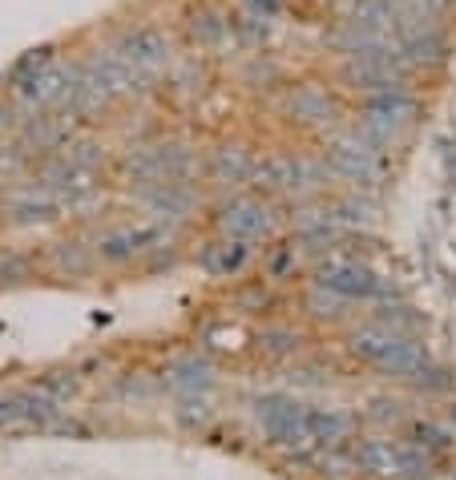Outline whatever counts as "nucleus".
<instances>
[{
  "instance_id": "obj_4",
  "label": "nucleus",
  "mask_w": 456,
  "mask_h": 480,
  "mask_svg": "<svg viewBox=\"0 0 456 480\" xmlns=\"http://www.w3.org/2000/svg\"><path fill=\"white\" fill-rule=\"evenodd\" d=\"M319 283L331 287V290H339V295H347V299H367V295L380 290V283H376L363 266H343V263L327 266V270L319 275Z\"/></svg>"
},
{
  "instance_id": "obj_2",
  "label": "nucleus",
  "mask_w": 456,
  "mask_h": 480,
  "mask_svg": "<svg viewBox=\"0 0 456 480\" xmlns=\"http://www.w3.org/2000/svg\"><path fill=\"white\" fill-rule=\"evenodd\" d=\"M356 351H360L363 360H372L376 367H384L392 376H404V380H420V384H424V376H436L428 356H424L416 343H404V339H396V335L360 331V335H356Z\"/></svg>"
},
{
  "instance_id": "obj_3",
  "label": "nucleus",
  "mask_w": 456,
  "mask_h": 480,
  "mask_svg": "<svg viewBox=\"0 0 456 480\" xmlns=\"http://www.w3.org/2000/svg\"><path fill=\"white\" fill-rule=\"evenodd\" d=\"M356 460L367 472H380V477H420V472H428V460L416 456L412 448L392 444V440H367V444H360Z\"/></svg>"
},
{
  "instance_id": "obj_1",
  "label": "nucleus",
  "mask_w": 456,
  "mask_h": 480,
  "mask_svg": "<svg viewBox=\"0 0 456 480\" xmlns=\"http://www.w3.org/2000/svg\"><path fill=\"white\" fill-rule=\"evenodd\" d=\"M259 416H263V428L279 444H331V440H339V436L347 432L343 416L299 408V404H287V400L259 404Z\"/></svg>"
}]
</instances>
